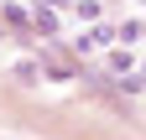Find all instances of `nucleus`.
<instances>
[{"mask_svg":"<svg viewBox=\"0 0 146 140\" xmlns=\"http://www.w3.org/2000/svg\"><path fill=\"white\" fill-rule=\"evenodd\" d=\"M110 42H115V31H110V26H94V31H84V37H78V52H104Z\"/></svg>","mask_w":146,"mask_h":140,"instance_id":"obj_1","label":"nucleus"},{"mask_svg":"<svg viewBox=\"0 0 146 140\" xmlns=\"http://www.w3.org/2000/svg\"><path fill=\"white\" fill-rule=\"evenodd\" d=\"M31 21H36V31H42V37H52V31H58V10L36 0V10H31Z\"/></svg>","mask_w":146,"mask_h":140,"instance_id":"obj_2","label":"nucleus"},{"mask_svg":"<svg viewBox=\"0 0 146 140\" xmlns=\"http://www.w3.org/2000/svg\"><path fill=\"white\" fill-rule=\"evenodd\" d=\"M73 10H78L84 21H99V10H104V5H99V0H73Z\"/></svg>","mask_w":146,"mask_h":140,"instance_id":"obj_3","label":"nucleus"},{"mask_svg":"<svg viewBox=\"0 0 146 140\" xmlns=\"http://www.w3.org/2000/svg\"><path fill=\"white\" fill-rule=\"evenodd\" d=\"M16 78H21V83H36V78H42V67H36V62H16Z\"/></svg>","mask_w":146,"mask_h":140,"instance_id":"obj_4","label":"nucleus"},{"mask_svg":"<svg viewBox=\"0 0 146 140\" xmlns=\"http://www.w3.org/2000/svg\"><path fill=\"white\" fill-rule=\"evenodd\" d=\"M42 67H47V73H52V78H63V83H68V78H73V67H68V62H58V57H47V62H42Z\"/></svg>","mask_w":146,"mask_h":140,"instance_id":"obj_5","label":"nucleus"},{"mask_svg":"<svg viewBox=\"0 0 146 140\" xmlns=\"http://www.w3.org/2000/svg\"><path fill=\"white\" fill-rule=\"evenodd\" d=\"M110 73H131V52H110Z\"/></svg>","mask_w":146,"mask_h":140,"instance_id":"obj_6","label":"nucleus"}]
</instances>
